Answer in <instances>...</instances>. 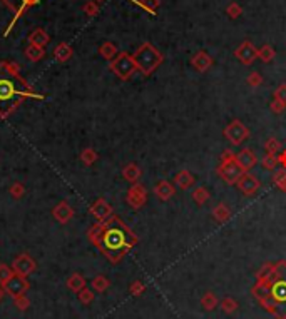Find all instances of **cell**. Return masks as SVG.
I'll list each match as a JSON object with an SVG mask.
<instances>
[{"mask_svg": "<svg viewBox=\"0 0 286 319\" xmlns=\"http://www.w3.org/2000/svg\"><path fill=\"white\" fill-rule=\"evenodd\" d=\"M87 239L112 264L120 262L139 243V238L122 219L112 214L107 221H97L87 229Z\"/></svg>", "mask_w": 286, "mask_h": 319, "instance_id": "obj_1", "label": "cell"}, {"mask_svg": "<svg viewBox=\"0 0 286 319\" xmlns=\"http://www.w3.org/2000/svg\"><path fill=\"white\" fill-rule=\"evenodd\" d=\"M29 99H44V96L37 94L20 75L17 64H0V119L10 117L20 107V104Z\"/></svg>", "mask_w": 286, "mask_h": 319, "instance_id": "obj_2", "label": "cell"}, {"mask_svg": "<svg viewBox=\"0 0 286 319\" xmlns=\"http://www.w3.org/2000/svg\"><path fill=\"white\" fill-rule=\"evenodd\" d=\"M251 294L268 314L274 319H286V261L274 264L271 276L253 286Z\"/></svg>", "mask_w": 286, "mask_h": 319, "instance_id": "obj_3", "label": "cell"}, {"mask_svg": "<svg viewBox=\"0 0 286 319\" xmlns=\"http://www.w3.org/2000/svg\"><path fill=\"white\" fill-rule=\"evenodd\" d=\"M133 59L136 62L137 70H139L142 75H151L154 70H156L159 65L162 64L164 56L157 51L156 47L152 45V43L144 42L133 54Z\"/></svg>", "mask_w": 286, "mask_h": 319, "instance_id": "obj_4", "label": "cell"}, {"mask_svg": "<svg viewBox=\"0 0 286 319\" xmlns=\"http://www.w3.org/2000/svg\"><path fill=\"white\" fill-rule=\"evenodd\" d=\"M218 175L221 177L224 183L233 186L238 183V179L243 175V169L238 166L236 162V154L231 149H224L219 156V166L216 169Z\"/></svg>", "mask_w": 286, "mask_h": 319, "instance_id": "obj_5", "label": "cell"}, {"mask_svg": "<svg viewBox=\"0 0 286 319\" xmlns=\"http://www.w3.org/2000/svg\"><path fill=\"white\" fill-rule=\"evenodd\" d=\"M111 70L120 80H129L136 74L137 67L133 56H129L128 52H119L117 57L111 60Z\"/></svg>", "mask_w": 286, "mask_h": 319, "instance_id": "obj_6", "label": "cell"}, {"mask_svg": "<svg viewBox=\"0 0 286 319\" xmlns=\"http://www.w3.org/2000/svg\"><path fill=\"white\" fill-rule=\"evenodd\" d=\"M223 134L233 146H241L250 137V129L239 119H234L233 122H229L224 127Z\"/></svg>", "mask_w": 286, "mask_h": 319, "instance_id": "obj_7", "label": "cell"}, {"mask_svg": "<svg viewBox=\"0 0 286 319\" xmlns=\"http://www.w3.org/2000/svg\"><path fill=\"white\" fill-rule=\"evenodd\" d=\"M2 288L5 291V294L10 296L12 299H15V298H19V296H24L27 291L30 289V283L27 281V278L14 274L7 283L2 284Z\"/></svg>", "mask_w": 286, "mask_h": 319, "instance_id": "obj_8", "label": "cell"}, {"mask_svg": "<svg viewBox=\"0 0 286 319\" xmlns=\"http://www.w3.org/2000/svg\"><path fill=\"white\" fill-rule=\"evenodd\" d=\"M126 201L133 209H142L147 202V189L142 184H133L128 189V194H126Z\"/></svg>", "mask_w": 286, "mask_h": 319, "instance_id": "obj_9", "label": "cell"}, {"mask_svg": "<svg viewBox=\"0 0 286 319\" xmlns=\"http://www.w3.org/2000/svg\"><path fill=\"white\" fill-rule=\"evenodd\" d=\"M12 269H14V274H19V276L27 278V276H30L32 272H35L37 264L34 261V257H32L30 254H27V252H24V254H19L14 259Z\"/></svg>", "mask_w": 286, "mask_h": 319, "instance_id": "obj_10", "label": "cell"}, {"mask_svg": "<svg viewBox=\"0 0 286 319\" xmlns=\"http://www.w3.org/2000/svg\"><path fill=\"white\" fill-rule=\"evenodd\" d=\"M236 188L241 191V194H243V196L251 197V196H255L258 191H260L261 183H260V179H258L255 174L243 172V175H241V177L238 179V183H236Z\"/></svg>", "mask_w": 286, "mask_h": 319, "instance_id": "obj_11", "label": "cell"}, {"mask_svg": "<svg viewBox=\"0 0 286 319\" xmlns=\"http://www.w3.org/2000/svg\"><path fill=\"white\" fill-rule=\"evenodd\" d=\"M234 56H236V59H238L241 64L251 65L258 59V49L253 45V42L244 40V42H241L238 47H236Z\"/></svg>", "mask_w": 286, "mask_h": 319, "instance_id": "obj_12", "label": "cell"}, {"mask_svg": "<svg viewBox=\"0 0 286 319\" xmlns=\"http://www.w3.org/2000/svg\"><path fill=\"white\" fill-rule=\"evenodd\" d=\"M89 212L97 219V221H107V219L114 214V209L106 199L101 197V199H97L94 204L89 207Z\"/></svg>", "mask_w": 286, "mask_h": 319, "instance_id": "obj_13", "label": "cell"}, {"mask_svg": "<svg viewBox=\"0 0 286 319\" xmlns=\"http://www.w3.org/2000/svg\"><path fill=\"white\" fill-rule=\"evenodd\" d=\"M74 209L70 207V204L69 202H65V201H62V202H59V204L52 209V216H54V219H56L57 222H60V224H67V222H70L72 221V217H74Z\"/></svg>", "mask_w": 286, "mask_h": 319, "instance_id": "obj_14", "label": "cell"}, {"mask_svg": "<svg viewBox=\"0 0 286 319\" xmlns=\"http://www.w3.org/2000/svg\"><path fill=\"white\" fill-rule=\"evenodd\" d=\"M213 64H214V59L205 51L196 52L191 59V65L197 70V72H206V70H210L213 67Z\"/></svg>", "mask_w": 286, "mask_h": 319, "instance_id": "obj_15", "label": "cell"}, {"mask_svg": "<svg viewBox=\"0 0 286 319\" xmlns=\"http://www.w3.org/2000/svg\"><path fill=\"white\" fill-rule=\"evenodd\" d=\"M236 162H238V166L243 169V172H250V170L256 166L258 157L255 156V152L251 149H241L238 154H236Z\"/></svg>", "mask_w": 286, "mask_h": 319, "instance_id": "obj_16", "label": "cell"}, {"mask_svg": "<svg viewBox=\"0 0 286 319\" xmlns=\"http://www.w3.org/2000/svg\"><path fill=\"white\" fill-rule=\"evenodd\" d=\"M154 194H156L157 199L169 201L176 194V186H174V183H171V180H159L156 184V188H154Z\"/></svg>", "mask_w": 286, "mask_h": 319, "instance_id": "obj_17", "label": "cell"}, {"mask_svg": "<svg viewBox=\"0 0 286 319\" xmlns=\"http://www.w3.org/2000/svg\"><path fill=\"white\" fill-rule=\"evenodd\" d=\"M192 184H194V175H192L191 170H188V169L179 170V172L174 175V186H178L179 189L186 191V189H189Z\"/></svg>", "mask_w": 286, "mask_h": 319, "instance_id": "obj_18", "label": "cell"}, {"mask_svg": "<svg viewBox=\"0 0 286 319\" xmlns=\"http://www.w3.org/2000/svg\"><path fill=\"white\" fill-rule=\"evenodd\" d=\"M141 175H142V170L134 162L128 164V166H124V169H122V177L131 184H136L137 180L141 179Z\"/></svg>", "mask_w": 286, "mask_h": 319, "instance_id": "obj_19", "label": "cell"}, {"mask_svg": "<svg viewBox=\"0 0 286 319\" xmlns=\"http://www.w3.org/2000/svg\"><path fill=\"white\" fill-rule=\"evenodd\" d=\"M213 219L216 221L218 224H224L226 221H229V217H231V209L224 204V202H219L218 206H214L213 209Z\"/></svg>", "mask_w": 286, "mask_h": 319, "instance_id": "obj_20", "label": "cell"}, {"mask_svg": "<svg viewBox=\"0 0 286 319\" xmlns=\"http://www.w3.org/2000/svg\"><path fill=\"white\" fill-rule=\"evenodd\" d=\"M67 288L70 291H74V293H79V291H82L84 288H87V281H86V278L82 276V274L79 272H74V274H70L69 279H67Z\"/></svg>", "mask_w": 286, "mask_h": 319, "instance_id": "obj_21", "label": "cell"}, {"mask_svg": "<svg viewBox=\"0 0 286 319\" xmlns=\"http://www.w3.org/2000/svg\"><path fill=\"white\" fill-rule=\"evenodd\" d=\"M218 302H219V301H218V298H216V294L211 293V291H208V293L201 298V307H202L205 311L210 312V311H214V309H216V307H218Z\"/></svg>", "mask_w": 286, "mask_h": 319, "instance_id": "obj_22", "label": "cell"}, {"mask_svg": "<svg viewBox=\"0 0 286 319\" xmlns=\"http://www.w3.org/2000/svg\"><path fill=\"white\" fill-rule=\"evenodd\" d=\"M109 288H111V281L106 276H102V274H99V276L92 279V289L96 293H106Z\"/></svg>", "mask_w": 286, "mask_h": 319, "instance_id": "obj_23", "label": "cell"}, {"mask_svg": "<svg viewBox=\"0 0 286 319\" xmlns=\"http://www.w3.org/2000/svg\"><path fill=\"white\" fill-rule=\"evenodd\" d=\"M99 159V154L92 149V147H86V149H82L80 151V161L84 162V166H92L96 161Z\"/></svg>", "mask_w": 286, "mask_h": 319, "instance_id": "obj_24", "label": "cell"}, {"mask_svg": "<svg viewBox=\"0 0 286 319\" xmlns=\"http://www.w3.org/2000/svg\"><path fill=\"white\" fill-rule=\"evenodd\" d=\"M274 264H276V262H274ZM274 264L273 262H265L260 269H258V272H256V283L266 281V279L271 276L273 271H274Z\"/></svg>", "mask_w": 286, "mask_h": 319, "instance_id": "obj_25", "label": "cell"}, {"mask_svg": "<svg viewBox=\"0 0 286 319\" xmlns=\"http://www.w3.org/2000/svg\"><path fill=\"white\" fill-rule=\"evenodd\" d=\"M99 52H101V56L106 59V60H114L115 57H117V49H115L114 43L111 42H106V43H102L101 49H99Z\"/></svg>", "mask_w": 286, "mask_h": 319, "instance_id": "obj_26", "label": "cell"}, {"mask_svg": "<svg viewBox=\"0 0 286 319\" xmlns=\"http://www.w3.org/2000/svg\"><path fill=\"white\" fill-rule=\"evenodd\" d=\"M274 56H276V51H274V49L269 45V43H265V45H263L260 51H258V57H260L265 64L271 62V60L274 59Z\"/></svg>", "mask_w": 286, "mask_h": 319, "instance_id": "obj_27", "label": "cell"}, {"mask_svg": "<svg viewBox=\"0 0 286 319\" xmlns=\"http://www.w3.org/2000/svg\"><path fill=\"white\" fill-rule=\"evenodd\" d=\"M210 197L211 194L206 188H196L194 192H192V201H194L197 206H202L206 201H210Z\"/></svg>", "mask_w": 286, "mask_h": 319, "instance_id": "obj_28", "label": "cell"}, {"mask_svg": "<svg viewBox=\"0 0 286 319\" xmlns=\"http://www.w3.org/2000/svg\"><path fill=\"white\" fill-rule=\"evenodd\" d=\"M273 184L276 186V188L281 191V192H286V169H279L276 170V172L273 174Z\"/></svg>", "mask_w": 286, "mask_h": 319, "instance_id": "obj_29", "label": "cell"}, {"mask_svg": "<svg viewBox=\"0 0 286 319\" xmlns=\"http://www.w3.org/2000/svg\"><path fill=\"white\" fill-rule=\"evenodd\" d=\"M261 166L268 169V170H274L278 166H279V162H278V154H265L261 159Z\"/></svg>", "mask_w": 286, "mask_h": 319, "instance_id": "obj_30", "label": "cell"}, {"mask_svg": "<svg viewBox=\"0 0 286 319\" xmlns=\"http://www.w3.org/2000/svg\"><path fill=\"white\" fill-rule=\"evenodd\" d=\"M219 307H221V311L223 312H226V314H233V312H236L238 311V307H239V304H238V301L236 299H233V298H224L223 301H221V304H219Z\"/></svg>", "mask_w": 286, "mask_h": 319, "instance_id": "obj_31", "label": "cell"}, {"mask_svg": "<svg viewBox=\"0 0 286 319\" xmlns=\"http://www.w3.org/2000/svg\"><path fill=\"white\" fill-rule=\"evenodd\" d=\"M265 151L268 154H279L283 151V146H281V142H279L276 137H269V139H266L265 142Z\"/></svg>", "mask_w": 286, "mask_h": 319, "instance_id": "obj_32", "label": "cell"}, {"mask_svg": "<svg viewBox=\"0 0 286 319\" xmlns=\"http://www.w3.org/2000/svg\"><path fill=\"white\" fill-rule=\"evenodd\" d=\"M29 40H30L32 45L44 47L49 42V37H47V34L44 30H35V32H32V35L29 37Z\"/></svg>", "mask_w": 286, "mask_h": 319, "instance_id": "obj_33", "label": "cell"}, {"mask_svg": "<svg viewBox=\"0 0 286 319\" xmlns=\"http://www.w3.org/2000/svg\"><path fill=\"white\" fill-rule=\"evenodd\" d=\"M54 54H56V59L59 60V62H65V60H69L70 56H72V49H70L69 45H65V43H60Z\"/></svg>", "mask_w": 286, "mask_h": 319, "instance_id": "obj_34", "label": "cell"}, {"mask_svg": "<svg viewBox=\"0 0 286 319\" xmlns=\"http://www.w3.org/2000/svg\"><path fill=\"white\" fill-rule=\"evenodd\" d=\"M25 54H27V57H29L30 60H34V62H37V60L44 59V49H42V47H38V45H32V43H30L29 47H27Z\"/></svg>", "mask_w": 286, "mask_h": 319, "instance_id": "obj_35", "label": "cell"}, {"mask_svg": "<svg viewBox=\"0 0 286 319\" xmlns=\"http://www.w3.org/2000/svg\"><path fill=\"white\" fill-rule=\"evenodd\" d=\"M226 14L229 19H238L241 14H243V7L238 2H231L226 7Z\"/></svg>", "mask_w": 286, "mask_h": 319, "instance_id": "obj_36", "label": "cell"}, {"mask_svg": "<svg viewBox=\"0 0 286 319\" xmlns=\"http://www.w3.org/2000/svg\"><path fill=\"white\" fill-rule=\"evenodd\" d=\"M12 276H14V269L7 266V264H0V286L7 283Z\"/></svg>", "mask_w": 286, "mask_h": 319, "instance_id": "obj_37", "label": "cell"}, {"mask_svg": "<svg viewBox=\"0 0 286 319\" xmlns=\"http://www.w3.org/2000/svg\"><path fill=\"white\" fill-rule=\"evenodd\" d=\"M77 298H79V301L82 302V304H91L92 301H94V293H92V289H87L84 288L82 291H79L77 293Z\"/></svg>", "mask_w": 286, "mask_h": 319, "instance_id": "obj_38", "label": "cell"}, {"mask_svg": "<svg viewBox=\"0 0 286 319\" xmlns=\"http://www.w3.org/2000/svg\"><path fill=\"white\" fill-rule=\"evenodd\" d=\"M9 192H10V196H12L14 199H20V197L25 194V186L22 183H14L12 186H10Z\"/></svg>", "mask_w": 286, "mask_h": 319, "instance_id": "obj_39", "label": "cell"}, {"mask_svg": "<svg viewBox=\"0 0 286 319\" xmlns=\"http://www.w3.org/2000/svg\"><path fill=\"white\" fill-rule=\"evenodd\" d=\"M14 304H15V307H17L19 311H27L30 307V299L27 298V296L24 294V296H19V298H15L14 299Z\"/></svg>", "mask_w": 286, "mask_h": 319, "instance_id": "obj_40", "label": "cell"}, {"mask_svg": "<svg viewBox=\"0 0 286 319\" xmlns=\"http://www.w3.org/2000/svg\"><path fill=\"white\" fill-rule=\"evenodd\" d=\"M139 4H141L142 9L147 10V12L154 14L157 10L159 5H161V0H139Z\"/></svg>", "mask_w": 286, "mask_h": 319, "instance_id": "obj_41", "label": "cell"}, {"mask_svg": "<svg viewBox=\"0 0 286 319\" xmlns=\"http://www.w3.org/2000/svg\"><path fill=\"white\" fill-rule=\"evenodd\" d=\"M144 291H146V286L142 284L141 281H134L133 284L129 286V293L134 296V298H139V296L144 294Z\"/></svg>", "mask_w": 286, "mask_h": 319, "instance_id": "obj_42", "label": "cell"}, {"mask_svg": "<svg viewBox=\"0 0 286 319\" xmlns=\"http://www.w3.org/2000/svg\"><path fill=\"white\" fill-rule=\"evenodd\" d=\"M246 82L251 87H260L263 84V75L260 72H251L248 77H246Z\"/></svg>", "mask_w": 286, "mask_h": 319, "instance_id": "obj_43", "label": "cell"}, {"mask_svg": "<svg viewBox=\"0 0 286 319\" xmlns=\"http://www.w3.org/2000/svg\"><path fill=\"white\" fill-rule=\"evenodd\" d=\"M269 109H271L273 114H283L286 111V104L278 101V99H273V102L269 104Z\"/></svg>", "mask_w": 286, "mask_h": 319, "instance_id": "obj_44", "label": "cell"}, {"mask_svg": "<svg viewBox=\"0 0 286 319\" xmlns=\"http://www.w3.org/2000/svg\"><path fill=\"white\" fill-rule=\"evenodd\" d=\"M274 99H278V101L286 104V84L278 85V89L274 90Z\"/></svg>", "mask_w": 286, "mask_h": 319, "instance_id": "obj_45", "label": "cell"}, {"mask_svg": "<svg viewBox=\"0 0 286 319\" xmlns=\"http://www.w3.org/2000/svg\"><path fill=\"white\" fill-rule=\"evenodd\" d=\"M278 162L279 166H281V169H286V149H283L278 154Z\"/></svg>", "mask_w": 286, "mask_h": 319, "instance_id": "obj_46", "label": "cell"}, {"mask_svg": "<svg viewBox=\"0 0 286 319\" xmlns=\"http://www.w3.org/2000/svg\"><path fill=\"white\" fill-rule=\"evenodd\" d=\"M84 10H86V12L89 14V15H96V14H97V5L91 2V4H87V5H86Z\"/></svg>", "mask_w": 286, "mask_h": 319, "instance_id": "obj_47", "label": "cell"}, {"mask_svg": "<svg viewBox=\"0 0 286 319\" xmlns=\"http://www.w3.org/2000/svg\"><path fill=\"white\" fill-rule=\"evenodd\" d=\"M22 2H24V7H30V5L37 4L38 0H22Z\"/></svg>", "mask_w": 286, "mask_h": 319, "instance_id": "obj_48", "label": "cell"}, {"mask_svg": "<svg viewBox=\"0 0 286 319\" xmlns=\"http://www.w3.org/2000/svg\"><path fill=\"white\" fill-rule=\"evenodd\" d=\"M5 296H7V294H5V291H4V288H2V286H0V301H2V299L5 298Z\"/></svg>", "mask_w": 286, "mask_h": 319, "instance_id": "obj_49", "label": "cell"}]
</instances>
